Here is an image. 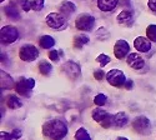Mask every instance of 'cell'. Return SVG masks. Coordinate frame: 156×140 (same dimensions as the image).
<instances>
[{"mask_svg": "<svg viewBox=\"0 0 156 140\" xmlns=\"http://www.w3.org/2000/svg\"><path fill=\"white\" fill-rule=\"evenodd\" d=\"M89 36L87 35H85V34H79V35H76L75 38H74V46L75 48H77V49H81L85 44H87L89 43Z\"/></svg>", "mask_w": 156, "mask_h": 140, "instance_id": "obj_21", "label": "cell"}, {"mask_svg": "<svg viewBox=\"0 0 156 140\" xmlns=\"http://www.w3.org/2000/svg\"><path fill=\"white\" fill-rule=\"evenodd\" d=\"M106 101H108V98H106V95H104V94H98V95L94 98V103H95V105H98V106L105 105Z\"/></svg>", "mask_w": 156, "mask_h": 140, "instance_id": "obj_28", "label": "cell"}, {"mask_svg": "<svg viewBox=\"0 0 156 140\" xmlns=\"http://www.w3.org/2000/svg\"><path fill=\"white\" fill-rule=\"evenodd\" d=\"M146 36L154 43H156V25L151 24L146 28Z\"/></svg>", "mask_w": 156, "mask_h": 140, "instance_id": "obj_26", "label": "cell"}, {"mask_svg": "<svg viewBox=\"0 0 156 140\" xmlns=\"http://www.w3.org/2000/svg\"><path fill=\"white\" fill-rule=\"evenodd\" d=\"M0 75H2V89H3V90H4V89L15 88V83H14V80H12V78L9 74H6L4 70H2Z\"/></svg>", "mask_w": 156, "mask_h": 140, "instance_id": "obj_17", "label": "cell"}, {"mask_svg": "<svg viewBox=\"0 0 156 140\" xmlns=\"http://www.w3.org/2000/svg\"><path fill=\"white\" fill-rule=\"evenodd\" d=\"M19 56L23 61H34L37 56H39V50L35 45H31V44H25L20 48L19 50Z\"/></svg>", "mask_w": 156, "mask_h": 140, "instance_id": "obj_8", "label": "cell"}, {"mask_svg": "<svg viewBox=\"0 0 156 140\" xmlns=\"http://www.w3.org/2000/svg\"><path fill=\"white\" fill-rule=\"evenodd\" d=\"M39 70H40L41 75L48 76V75H50L51 70H53V65H51L49 61L43 60V61H40V64H39Z\"/></svg>", "mask_w": 156, "mask_h": 140, "instance_id": "obj_22", "label": "cell"}, {"mask_svg": "<svg viewBox=\"0 0 156 140\" xmlns=\"http://www.w3.org/2000/svg\"><path fill=\"white\" fill-rule=\"evenodd\" d=\"M119 4V0H98V6L101 11H111Z\"/></svg>", "mask_w": 156, "mask_h": 140, "instance_id": "obj_15", "label": "cell"}, {"mask_svg": "<svg viewBox=\"0 0 156 140\" xmlns=\"http://www.w3.org/2000/svg\"><path fill=\"white\" fill-rule=\"evenodd\" d=\"M75 140H91V136L85 128H79L75 133Z\"/></svg>", "mask_w": 156, "mask_h": 140, "instance_id": "obj_25", "label": "cell"}, {"mask_svg": "<svg viewBox=\"0 0 156 140\" xmlns=\"http://www.w3.org/2000/svg\"><path fill=\"white\" fill-rule=\"evenodd\" d=\"M95 25V18L90 14H80L75 20V27L77 30L81 31H90L93 30Z\"/></svg>", "mask_w": 156, "mask_h": 140, "instance_id": "obj_4", "label": "cell"}, {"mask_svg": "<svg viewBox=\"0 0 156 140\" xmlns=\"http://www.w3.org/2000/svg\"><path fill=\"white\" fill-rule=\"evenodd\" d=\"M96 61L100 64V66H105V65H108L109 63L111 61V59H110V56L109 55H105V54H100L98 58H96Z\"/></svg>", "mask_w": 156, "mask_h": 140, "instance_id": "obj_29", "label": "cell"}, {"mask_svg": "<svg viewBox=\"0 0 156 140\" xmlns=\"http://www.w3.org/2000/svg\"><path fill=\"white\" fill-rule=\"evenodd\" d=\"M106 80L111 86L115 88H124L125 83H126V78H125V74L119 70V69H111L108 74H106Z\"/></svg>", "mask_w": 156, "mask_h": 140, "instance_id": "obj_3", "label": "cell"}, {"mask_svg": "<svg viewBox=\"0 0 156 140\" xmlns=\"http://www.w3.org/2000/svg\"><path fill=\"white\" fill-rule=\"evenodd\" d=\"M31 3V9L35 11H40L44 9L45 5V0H30Z\"/></svg>", "mask_w": 156, "mask_h": 140, "instance_id": "obj_27", "label": "cell"}, {"mask_svg": "<svg viewBox=\"0 0 156 140\" xmlns=\"http://www.w3.org/2000/svg\"><path fill=\"white\" fill-rule=\"evenodd\" d=\"M106 111L104 110L102 108H96V109H94L93 110V113H91V117H93V119L96 121V123H101V120L105 118V115H106Z\"/></svg>", "mask_w": 156, "mask_h": 140, "instance_id": "obj_23", "label": "cell"}, {"mask_svg": "<svg viewBox=\"0 0 156 140\" xmlns=\"http://www.w3.org/2000/svg\"><path fill=\"white\" fill-rule=\"evenodd\" d=\"M39 44H40V46L43 49H51L55 44V40H54V38L50 35H43L40 38V40H39Z\"/></svg>", "mask_w": 156, "mask_h": 140, "instance_id": "obj_20", "label": "cell"}, {"mask_svg": "<svg viewBox=\"0 0 156 140\" xmlns=\"http://www.w3.org/2000/svg\"><path fill=\"white\" fill-rule=\"evenodd\" d=\"M129 50H130V45L126 40L120 39L115 43L114 46V54L118 59H124L127 54H129Z\"/></svg>", "mask_w": 156, "mask_h": 140, "instance_id": "obj_10", "label": "cell"}, {"mask_svg": "<svg viewBox=\"0 0 156 140\" xmlns=\"http://www.w3.org/2000/svg\"><path fill=\"white\" fill-rule=\"evenodd\" d=\"M116 140H129V139H127V138H124V136H119Z\"/></svg>", "mask_w": 156, "mask_h": 140, "instance_id": "obj_37", "label": "cell"}, {"mask_svg": "<svg viewBox=\"0 0 156 140\" xmlns=\"http://www.w3.org/2000/svg\"><path fill=\"white\" fill-rule=\"evenodd\" d=\"M133 85H134L133 80H130V79H127V80H126V83H125V85H124V88L126 89V90H131V88H133Z\"/></svg>", "mask_w": 156, "mask_h": 140, "instance_id": "obj_36", "label": "cell"}, {"mask_svg": "<svg viewBox=\"0 0 156 140\" xmlns=\"http://www.w3.org/2000/svg\"><path fill=\"white\" fill-rule=\"evenodd\" d=\"M133 128L137 134L147 135L150 134V130H151V123L146 117L140 115L133 120Z\"/></svg>", "mask_w": 156, "mask_h": 140, "instance_id": "obj_7", "label": "cell"}, {"mask_svg": "<svg viewBox=\"0 0 156 140\" xmlns=\"http://www.w3.org/2000/svg\"><path fill=\"white\" fill-rule=\"evenodd\" d=\"M11 135L14 139H19V138H21V130L20 129H14L11 131Z\"/></svg>", "mask_w": 156, "mask_h": 140, "instance_id": "obj_34", "label": "cell"}, {"mask_svg": "<svg viewBox=\"0 0 156 140\" xmlns=\"http://www.w3.org/2000/svg\"><path fill=\"white\" fill-rule=\"evenodd\" d=\"M94 76H95L96 80L101 81L104 78H105V73H104V70H101V69H96V70L94 71Z\"/></svg>", "mask_w": 156, "mask_h": 140, "instance_id": "obj_30", "label": "cell"}, {"mask_svg": "<svg viewBox=\"0 0 156 140\" xmlns=\"http://www.w3.org/2000/svg\"><path fill=\"white\" fill-rule=\"evenodd\" d=\"M147 6H149L154 13H156V0H149V2H147Z\"/></svg>", "mask_w": 156, "mask_h": 140, "instance_id": "obj_35", "label": "cell"}, {"mask_svg": "<svg viewBox=\"0 0 156 140\" xmlns=\"http://www.w3.org/2000/svg\"><path fill=\"white\" fill-rule=\"evenodd\" d=\"M68 125L60 119L48 120L43 125V135L50 140H62L68 135Z\"/></svg>", "mask_w": 156, "mask_h": 140, "instance_id": "obj_1", "label": "cell"}, {"mask_svg": "<svg viewBox=\"0 0 156 140\" xmlns=\"http://www.w3.org/2000/svg\"><path fill=\"white\" fill-rule=\"evenodd\" d=\"M126 63H127L129 66H131V68L135 69V70H141L142 68L145 66L144 59H142V58H141L139 54H136V53L129 54L127 58H126Z\"/></svg>", "mask_w": 156, "mask_h": 140, "instance_id": "obj_12", "label": "cell"}, {"mask_svg": "<svg viewBox=\"0 0 156 140\" xmlns=\"http://www.w3.org/2000/svg\"><path fill=\"white\" fill-rule=\"evenodd\" d=\"M4 13H5V15H6L9 19H11V20H15V21H16V20L20 19L19 10L16 9L15 4H12V3L8 4V5L4 8Z\"/></svg>", "mask_w": 156, "mask_h": 140, "instance_id": "obj_16", "label": "cell"}, {"mask_svg": "<svg viewBox=\"0 0 156 140\" xmlns=\"http://www.w3.org/2000/svg\"><path fill=\"white\" fill-rule=\"evenodd\" d=\"M49 58L50 60H53V61H59V52L58 50H51V52L49 53Z\"/></svg>", "mask_w": 156, "mask_h": 140, "instance_id": "obj_31", "label": "cell"}, {"mask_svg": "<svg viewBox=\"0 0 156 140\" xmlns=\"http://www.w3.org/2000/svg\"><path fill=\"white\" fill-rule=\"evenodd\" d=\"M61 70L66 74L70 79H77L80 76V73H81L80 66L77 65L75 61H71V60L65 61L61 65Z\"/></svg>", "mask_w": 156, "mask_h": 140, "instance_id": "obj_9", "label": "cell"}, {"mask_svg": "<svg viewBox=\"0 0 156 140\" xmlns=\"http://www.w3.org/2000/svg\"><path fill=\"white\" fill-rule=\"evenodd\" d=\"M59 10L60 13L64 15V16H70L76 10V5L71 2H69V0H65V2H62L59 6Z\"/></svg>", "mask_w": 156, "mask_h": 140, "instance_id": "obj_14", "label": "cell"}, {"mask_svg": "<svg viewBox=\"0 0 156 140\" xmlns=\"http://www.w3.org/2000/svg\"><path fill=\"white\" fill-rule=\"evenodd\" d=\"M0 140H14L11 133H6V131H2L0 133Z\"/></svg>", "mask_w": 156, "mask_h": 140, "instance_id": "obj_32", "label": "cell"}, {"mask_svg": "<svg viewBox=\"0 0 156 140\" xmlns=\"http://www.w3.org/2000/svg\"><path fill=\"white\" fill-rule=\"evenodd\" d=\"M18 38H19V31L12 25H5L0 30V39H2L3 44H12L18 40Z\"/></svg>", "mask_w": 156, "mask_h": 140, "instance_id": "obj_2", "label": "cell"}, {"mask_svg": "<svg viewBox=\"0 0 156 140\" xmlns=\"http://www.w3.org/2000/svg\"><path fill=\"white\" fill-rule=\"evenodd\" d=\"M35 86V80L33 78H20L16 83H15V90L18 94L23 95V96H29L33 88Z\"/></svg>", "mask_w": 156, "mask_h": 140, "instance_id": "obj_6", "label": "cell"}, {"mask_svg": "<svg viewBox=\"0 0 156 140\" xmlns=\"http://www.w3.org/2000/svg\"><path fill=\"white\" fill-rule=\"evenodd\" d=\"M100 125L102 126V128H105V129L111 128L112 125H115V115H111V114H106L105 118L101 120Z\"/></svg>", "mask_w": 156, "mask_h": 140, "instance_id": "obj_24", "label": "cell"}, {"mask_svg": "<svg viewBox=\"0 0 156 140\" xmlns=\"http://www.w3.org/2000/svg\"><path fill=\"white\" fill-rule=\"evenodd\" d=\"M6 105L10 109H19L21 106V101L15 94H10L6 96Z\"/></svg>", "mask_w": 156, "mask_h": 140, "instance_id": "obj_18", "label": "cell"}, {"mask_svg": "<svg viewBox=\"0 0 156 140\" xmlns=\"http://www.w3.org/2000/svg\"><path fill=\"white\" fill-rule=\"evenodd\" d=\"M127 123H129L127 114L120 111L115 115V126H118V128H124L125 125H127Z\"/></svg>", "mask_w": 156, "mask_h": 140, "instance_id": "obj_19", "label": "cell"}, {"mask_svg": "<svg viewBox=\"0 0 156 140\" xmlns=\"http://www.w3.org/2000/svg\"><path fill=\"white\" fill-rule=\"evenodd\" d=\"M45 21L48 24V27H50L51 29H55V30H61L66 27L65 16L61 13H50V14H48Z\"/></svg>", "mask_w": 156, "mask_h": 140, "instance_id": "obj_5", "label": "cell"}, {"mask_svg": "<svg viewBox=\"0 0 156 140\" xmlns=\"http://www.w3.org/2000/svg\"><path fill=\"white\" fill-rule=\"evenodd\" d=\"M21 8H23V10H25V11H29V10L31 9L30 0H24V2L21 3Z\"/></svg>", "mask_w": 156, "mask_h": 140, "instance_id": "obj_33", "label": "cell"}, {"mask_svg": "<svg viewBox=\"0 0 156 140\" xmlns=\"http://www.w3.org/2000/svg\"><path fill=\"white\" fill-rule=\"evenodd\" d=\"M116 20H118V23L120 25H124V27H131L133 23H134V14H133V11H130V10H122L118 15Z\"/></svg>", "mask_w": 156, "mask_h": 140, "instance_id": "obj_13", "label": "cell"}, {"mask_svg": "<svg viewBox=\"0 0 156 140\" xmlns=\"http://www.w3.org/2000/svg\"><path fill=\"white\" fill-rule=\"evenodd\" d=\"M134 46L140 53H149L151 50V40L145 36H137L134 40Z\"/></svg>", "mask_w": 156, "mask_h": 140, "instance_id": "obj_11", "label": "cell"}, {"mask_svg": "<svg viewBox=\"0 0 156 140\" xmlns=\"http://www.w3.org/2000/svg\"><path fill=\"white\" fill-rule=\"evenodd\" d=\"M0 2H2V3H3V2H4V0H0Z\"/></svg>", "mask_w": 156, "mask_h": 140, "instance_id": "obj_38", "label": "cell"}]
</instances>
